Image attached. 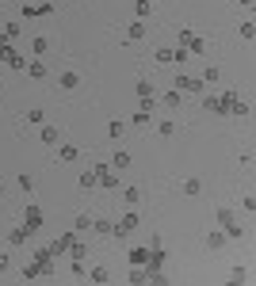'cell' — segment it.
Masks as SVG:
<instances>
[{
    "mask_svg": "<svg viewBox=\"0 0 256 286\" xmlns=\"http://www.w3.org/2000/svg\"><path fill=\"white\" fill-rule=\"evenodd\" d=\"M187 57H191V54H187V46H180V50H172V61H180V65H184Z\"/></svg>",
    "mask_w": 256,
    "mask_h": 286,
    "instance_id": "obj_30",
    "label": "cell"
},
{
    "mask_svg": "<svg viewBox=\"0 0 256 286\" xmlns=\"http://www.w3.org/2000/svg\"><path fill=\"white\" fill-rule=\"evenodd\" d=\"M46 50H50V38H43V35H35V38H31V54H39V57H43Z\"/></svg>",
    "mask_w": 256,
    "mask_h": 286,
    "instance_id": "obj_8",
    "label": "cell"
},
{
    "mask_svg": "<svg viewBox=\"0 0 256 286\" xmlns=\"http://www.w3.org/2000/svg\"><path fill=\"white\" fill-rule=\"evenodd\" d=\"M241 38H245V42H253V38H256V23H253V19H245V23H241Z\"/></svg>",
    "mask_w": 256,
    "mask_h": 286,
    "instance_id": "obj_18",
    "label": "cell"
},
{
    "mask_svg": "<svg viewBox=\"0 0 256 286\" xmlns=\"http://www.w3.org/2000/svg\"><path fill=\"white\" fill-rule=\"evenodd\" d=\"M107 138H123V122H111L107 126Z\"/></svg>",
    "mask_w": 256,
    "mask_h": 286,
    "instance_id": "obj_33",
    "label": "cell"
},
{
    "mask_svg": "<svg viewBox=\"0 0 256 286\" xmlns=\"http://www.w3.org/2000/svg\"><path fill=\"white\" fill-rule=\"evenodd\" d=\"M15 183H19L23 195H31V191H35V176H31V172H19V179H15Z\"/></svg>",
    "mask_w": 256,
    "mask_h": 286,
    "instance_id": "obj_9",
    "label": "cell"
},
{
    "mask_svg": "<svg viewBox=\"0 0 256 286\" xmlns=\"http://www.w3.org/2000/svg\"><path fill=\"white\" fill-rule=\"evenodd\" d=\"M134 122H138V126H149L153 118H149V111H138V114H134Z\"/></svg>",
    "mask_w": 256,
    "mask_h": 286,
    "instance_id": "obj_31",
    "label": "cell"
},
{
    "mask_svg": "<svg viewBox=\"0 0 256 286\" xmlns=\"http://www.w3.org/2000/svg\"><path fill=\"white\" fill-rule=\"evenodd\" d=\"M92 229H96V233H100V237H111V221H103V217H100V221H92Z\"/></svg>",
    "mask_w": 256,
    "mask_h": 286,
    "instance_id": "obj_23",
    "label": "cell"
},
{
    "mask_svg": "<svg viewBox=\"0 0 256 286\" xmlns=\"http://www.w3.org/2000/svg\"><path fill=\"white\" fill-rule=\"evenodd\" d=\"M27 122H31V126H35V122H46V111H39V107L27 111Z\"/></svg>",
    "mask_w": 256,
    "mask_h": 286,
    "instance_id": "obj_27",
    "label": "cell"
},
{
    "mask_svg": "<svg viewBox=\"0 0 256 286\" xmlns=\"http://www.w3.org/2000/svg\"><path fill=\"white\" fill-rule=\"evenodd\" d=\"M127 38H130V42H138V38H145V23H142V19H134V23L127 27Z\"/></svg>",
    "mask_w": 256,
    "mask_h": 286,
    "instance_id": "obj_7",
    "label": "cell"
},
{
    "mask_svg": "<svg viewBox=\"0 0 256 286\" xmlns=\"http://www.w3.org/2000/svg\"><path fill=\"white\" fill-rule=\"evenodd\" d=\"M4 35H8V38H19L23 31H19V23H8V27H4Z\"/></svg>",
    "mask_w": 256,
    "mask_h": 286,
    "instance_id": "obj_32",
    "label": "cell"
},
{
    "mask_svg": "<svg viewBox=\"0 0 256 286\" xmlns=\"http://www.w3.org/2000/svg\"><path fill=\"white\" fill-rule=\"evenodd\" d=\"M27 76H31V80H43V76H46V65H43V61H27Z\"/></svg>",
    "mask_w": 256,
    "mask_h": 286,
    "instance_id": "obj_11",
    "label": "cell"
},
{
    "mask_svg": "<svg viewBox=\"0 0 256 286\" xmlns=\"http://www.w3.org/2000/svg\"><path fill=\"white\" fill-rule=\"evenodd\" d=\"M0 46H8V35H4V31H0Z\"/></svg>",
    "mask_w": 256,
    "mask_h": 286,
    "instance_id": "obj_35",
    "label": "cell"
},
{
    "mask_svg": "<svg viewBox=\"0 0 256 286\" xmlns=\"http://www.w3.org/2000/svg\"><path fill=\"white\" fill-rule=\"evenodd\" d=\"M88 279H92V283H111V275H107V271H103V267H96V271H92V275H88Z\"/></svg>",
    "mask_w": 256,
    "mask_h": 286,
    "instance_id": "obj_26",
    "label": "cell"
},
{
    "mask_svg": "<svg viewBox=\"0 0 256 286\" xmlns=\"http://www.w3.org/2000/svg\"><path fill=\"white\" fill-rule=\"evenodd\" d=\"M229 283H249V267H241V263H237V267L229 271Z\"/></svg>",
    "mask_w": 256,
    "mask_h": 286,
    "instance_id": "obj_17",
    "label": "cell"
},
{
    "mask_svg": "<svg viewBox=\"0 0 256 286\" xmlns=\"http://www.w3.org/2000/svg\"><path fill=\"white\" fill-rule=\"evenodd\" d=\"M203 107H207V111H218V114L226 111V103L218 100V96H203Z\"/></svg>",
    "mask_w": 256,
    "mask_h": 286,
    "instance_id": "obj_14",
    "label": "cell"
},
{
    "mask_svg": "<svg viewBox=\"0 0 256 286\" xmlns=\"http://www.w3.org/2000/svg\"><path fill=\"white\" fill-rule=\"evenodd\" d=\"M226 241H241V225H237V217L226 225Z\"/></svg>",
    "mask_w": 256,
    "mask_h": 286,
    "instance_id": "obj_20",
    "label": "cell"
},
{
    "mask_svg": "<svg viewBox=\"0 0 256 286\" xmlns=\"http://www.w3.org/2000/svg\"><path fill=\"white\" fill-rule=\"evenodd\" d=\"M134 92H138V96H153V84H149V80H138V88H134Z\"/></svg>",
    "mask_w": 256,
    "mask_h": 286,
    "instance_id": "obj_28",
    "label": "cell"
},
{
    "mask_svg": "<svg viewBox=\"0 0 256 286\" xmlns=\"http://www.w3.org/2000/svg\"><path fill=\"white\" fill-rule=\"evenodd\" d=\"M111 168L115 172H127L130 168V153H115V157H111Z\"/></svg>",
    "mask_w": 256,
    "mask_h": 286,
    "instance_id": "obj_12",
    "label": "cell"
},
{
    "mask_svg": "<svg viewBox=\"0 0 256 286\" xmlns=\"http://www.w3.org/2000/svg\"><path fill=\"white\" fill-rule=\"evenodd\" d=\"M39 138H43V145H57V126H54V122H43Z\"/></svg>",
    "mask_w": 256,
    "mask_h": 286,
    "instance_id": "obj_4",
    "label": "cell"
},
{
    "mask_svg": "<svg viewBox=\"0 0 256 286\" xmlns=\"http://www.w3.org/2000/svg\"><path fill=\"white\" fill-rule=\"evenodd\" d=\"M57 88H61V92H77V88H81V72H77V69H65L61 76H57Z\"/></svg>",
    "mask_w": 256,
    "mask_h": 286,
    "instance_id": "obj_2",
    "label": "cell"
},
{
    "mask_svg": "<svg viewBox=\"0 0 256 286\" xmlns=\"http://www.w3.org/2000/svg\"><path fill=\"white\" fill-rule=\"evenodd\" d=\"M229 221H233V210H226V206H222V210H218V225H229Z\"/></svg>",
    "mask_w": 256,
    "mask_h": 286,
    "instance_id": "obj_29",
    "label": "cell"
},
{
    "mask_svg": "<svg viewBox=\"0 0 256 286\" xmlns=\"http://www.w3.org/2000/svg\"><path fill=\"white\" fill-rule=\"evenodd\" d=\"M0 195H4V183H0Z\"/></svg>",
    "mask_w": 256,
    "mask_h": 286,
    "instance_id": "obj_37",
    "label": "cell"
},
{
    "mask_svg": "<svg viewBox=\"0 0 256 286\" xmlns=\"http://www.w3.org/2000/svg\"><path fill=\"white\" fill-rule=\"evenodd\" d=\"M8 263H12V259H8V252H0V271H8Z\"/></svg>",
    "mask_w": 256,
    "mask_h": 286,
    "instance_id": "obj_34",
    "label": "cell"
},
{
    "mask_svg": "<svg viewBox=\"0 0 256 286\" xmlns=\"http://www.w3.org/2000/svg\"><path fill=\"white\" fill-rule=\"evenodd\" d=\"M145 259H149V248H134L130 252V263H145Z\"/></svg>",
    "mask_w": 256,
    "mask_h": 286,
    "instance_id": "obj_24",
    "label": "cell"
},
{
    "mask_svg": "<svg viewBox=\"0 0 256 286\" xmlns=\"http://www.w3.org/2000/svg\"><path fill=\"white\" fill-rule=\"evenodd\" d=\"M157 134L161 138H176V122H157Z\"/></svg>",
    "mask_w": 256,
    "mask_h": 286,
    "instance_id": "obj_22",
    "label": "cell"
},
{
    "mask_svg": "<svg viewBox=\"0 0 256 286\" xmlns=\"http://www.w3.org/2000/svg\"><path fill=\"white\" fill-rule=\"evenodd\" d=\"M149 8H153V0H138V8H134V15H138V19H145V15H149Z\"/></svg>",
    "mask_w": 256,
    "mask_h": 286,
    "instance_id": "obj_25",
    "label": "cell"
},
{
    "mask_svg": "<svg viewBox=\"0 0 256 286\" xmlns=\"http://www.w3.org/2000/svg\"><path fill=\"white\" fill-rule=\"evenodd\" d=\"M73 229H77V233H88V229H92V217H88V214H77Z\"/></svg>",
    "mask_w": 256,
    "mask_h": 286,
    "instance_id": "obj_19",
    "label": "cell"
},
{
    "mask_svg": "<svg viewBox=\"0 0 256 286\" xmlns=\"http://www.w3.org/2000/svg\"><path fill=\"white\" fill-rule=\"evenodd\" d=\"M77 157H81V149H77V145H57V160H65V164H73Z\"/></svg>",
    "mask_w": 256,
    "mask_h": 286,
    "instance_id": "obj_3",
    "label": "cell"
},
{
    "mask_svg": "<svg viewBox=\"0 0 256 286\" xmlns=\"http://www.w3.org/2000/svg\"><path fill=\"white\" fill-rule=\"evenodd\" d=\"M207 248H211V252L226 248V233H211V237H207Z\"/></svg>",
    "mask_w": 256,
    "mask_h": 286,
    "instance_id": "obj_15",
    "label": "cell"
},
{
    "mask_svg": "<svg viewBox=\"0 0 256 286\" xmlns=\"http://www.w3.org/2000/svg\"><path fill=\"white\" fill-rule=\"evenodd\" d=\"M180 103H184V92H180V88H176V92H169V96H165V107H172V111H176V107H180Z\"/></svg>",
    "mask_w": 256,
    "mask_h": 286,
    "instance_id": "obj_16",
    "label": "cell"
},
{
    "mask_svg": "<svg viewBox=\"0 0 256 286\" xmlns=\"http://www.w3.org/2000/svg\"><path fill=\"white\" fill-rule=\"evenodd\" d=\"M241 4H245V8H253V4H256V0H241Z\"/></svg>",
    "mask_w": 256,
    "mask_h": 286,
    "instance_id": "obj_36",
    "label": "cell"
},
{
    "mask_svg": "<svg viewBox=\"0 0 256 286\" xmlns=\"http://www.w3.org/2000/svg\"><path fill=\"white\" fill-rule=\"evenodd\" d=\"M184 195H187V199H199V195H203V179H195V176L184 179Z\"/></svg>",
    "mask_w": 256,
    "mask_h": 286,
    "instance_id": "obj_6",
    "label": "cell"
},
{
    "mask_svg": "<svg viewBox=\"0 0 256 286\" xmlns=\"http://www.w3.org/2000/svg\"><path fill=\"white\" fill-rule=\"evenodd\" d=\"M138 199H142L138 187H123V202H127V206H138Z\"/></svg>",
    "mask_w": 256,
    "mask_h": 286,
    "instance_id": "obj_13",
    "label": "cell"
},
{
    "mask_svg": "<svg viewBox=\"0 0 256 286\" xmlns=\"http://www.w3.org/2000/svg\"><path fill=\"white\" fill-rule=\"evenodd\" d=\"M218 76H222V72L214 69V65H207V69H203V84H218Z\"/></svg>",
    "mask_w": 256,
    "mask_h": 286,
    "instance_id": "obj_21",
    "label": "cell"
},
{
    "mask_svg": "<svg viewBox=\"0 0 256 286\" xmlns=\"http://www.w3.org/2000/svg\"><path fill=\"white\" fill-rule=\"evenodd\" d=\"M96 183H100V176H96L92 168H85V172H81V179H77V187H85V191H92Z\"/></svg>",
    "mask_w": 256,
    "mask_h": 286,
    "instance_id": "obj_5",
    "label": "cell"
},
{
    "mask_svg": "<svg viewBox=\"0 0 256 286\" xmlns=\"http://www.w3.org/2000/svg\"><path fill=\"white\" fill-rule=\"evenodd\" d=\"M23 229H27V233H39V229H43V210H39L35 202H27V210H23Z\"/></svg>",
    "mask_w": 256,
    "mask_h": 286,
    "instance_id": "obj_1",
    "label": "cell"
},
{
    "mask_svg": "<svg viewBox=\"0 0 256 286\" xmlns=\"http://www.w3.org/2000/svg\"><path fill=\"white\" fill-rule=\"evenodd\" d=\"M73 241H77V233H65V237H61V241H57L54 248H50V256H61V252H65V248H69Z\"/></svg>",
    "mask_w": 256,
    "mask_h": 286,
    "instance_id": "obj_10",
    "label": "cell"
}]
</instances>
